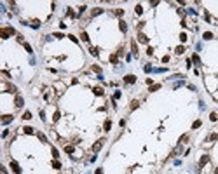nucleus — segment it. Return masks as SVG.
I'll return each mask as SVG.
<instances>
[{"label":"nucleus","instance_id":"1","mask_svg":"<svg viewBox=\"0 0 218 174\" xmlns=\"http://www.w3.org/2000/svg\"><path fill=\"white\" fill-rule=\"evenodd\" d=\"M11 35H16L14 28H11V26H5V28H0V37H2V38H7V37H11Z\"/></svg>","mask_w":218,"mask_h":174},{"label":"nucleus","instance_id":"2","mask_svg":"<svg viewBox=\"0 0 218 174\" xmlns=\"http://www.w3.org/2000/svg\"><path fill=\"white\" fill-rule=\"evenodd\" d=\"M103 143H105V139L96 141V143H94V146H92V151H94V153H96V151H100V150H101V146H103Z\"/></svg>","mask_w":218,"mask_h":174},{"label":"nucleus","instance_id":"3","mask_svg":"<svg viewBox=\"0 0 218 174\" xmlns=\"http://www.w3.org/2000/svg\"><path fill=\"white\" fill-rule=\"evenodd\" d=\"M11 169H12V171H14L16 174H21V167L17 166V162H16V160H12V162H11Z\"/></svg>","mask_w":218,"mask_h":174},{"label":"nucleus","instance_id":"4","mask_svg":"<svg viewBox=\"0 0 218 174\" xmlns=\"http://www.w3.org/2000/svg\"><path fill=\"white\" fill-rule=\"evenodd\" d=\"M208 162H210V157H208V155H204V157H202L201 160H199V166H197V167H199V169H202Z\"/></svg>","mask_w":218,"mask_h":174},{"label":"nucleus","instance_id":"5","mask_svg":"<svg viewBox=\"0 0 218 174\" xmlns=\"http://www.w3.org/2000/svg\"><path fill=\"white\" fill-rule=\"evenodd\" d=\"M124 82H126V84H134L136 77H134V75H126V77H124Z\"/></svg>","mask_w":218,"mask_h":174},{"label":"nucleus","instance_id":"6","mask_svg":"<svg viewBox=\"0 0 218 174\" xmlns=\"http://www.w3.org/2000/svg\"><path fill=\"white\" fill-rule=\"evenodd\" d=\"M138 40H140L141 44H147V42H148V37H145L143 33H138Z\"/></svg>","mask_w":218,"mask_h":174},{"label":"nucleus","instance_id":"7","mask_svg":"<svg viewBox=\"0 0 218 174\" xmlns=\"http://www.w3.org/2000/svg\"><path fill=\"white\" fill-rule=\"evenodd\" d=\"M119 28H121V32H127V24H126V21H119Z\"/></svg>","mask_w":218,"mask_h":174},{"label":"nucleus","instance_id":"8","mask_svg":"<svg viewBox=\"0 0 218 174\" xmlns=\"http://www.w3.org/2000/svg\"><path fill=\"white\" fill-rule=\"evenodd\" d=\"M92 92H94L96 96H103V89H101V87H94V89H92Z\"/></svg>","mask_w":218,"mask_h":174},{"label":"nucleus","instance_id":"9","mask_svg":"<svg viewBox=\"0 0 218 174\" xmlns=\"http://www.w3.org/2000/svg\"><path fill=\"white\" fill-rule=\"evenodd\" d=\"M16 106H17V108L23 106V97H21V96H16Z\"/></svg>","mask_w":218,"mask_h":174},{"label":"nucleus","instance_id":"10","mask_svg":"<svg viewBox=\"0 0 218 174\" xmlns=\"http://www.w3.org/2000/svg\"><path fill=\"white\" fill-rule=\"evenodd\" d=\"M103 129H105L106 132H108L110 129H112V122H110V120H106V122H105V125H103Z\"/></svg>","mask_w":218,"mask_h":174},{"label":"nucleus","instance_id":"11","mask_svg":"<svg viewBox=\"0 0 218 174\" xmlns=\"http://www.w3.org/2000/svg\"><path fill=\"white\" fill-rule=\"evenodd\" d=\"M11 120H12V117H11V115H4V117H2V122H4V124H9Z\"/></svg>","mask_w":218,"mask_h":174},{"label":"nucleus","instance_id":"12","mask_svg":"<svg viewBox=\"0 0 218 174\" xmlns=\"http://www.w3.org/2000/svg\"><path fill=\"white\" fill-rule=\"evenodd\" d=\"M73 150H75V146H72V145L65 146V151H66V153H73Z\"/></svg>","mask_w":218,"mask_h":174},{"label":"nucleus","instance_id":"13","mask_svg":"<svg viewBox=\"0 0 218 174\" xmlns=\"http://www.w3.org/2000/svg\"><path fill=\"white\" fill-rule=\"evenodd\" d=\"M101 12H103V9H100V7H98V9H92V12H91V14H92V16H98V14H101Z\"/></svg>","mask_w":218,"mask_h":174},{"label":"nucleus","instance_id":"14","mask_svg":"<svg viewBox=\"0 0 218 174\" xmlns=\"http://www.w3.org/2000/svg\"><path fill=\"white\" fill-rule=\"evenodd\" d=\"M210 120H211V122H216V120H218V113H215V111H213V113L210 115Z\"/></svg>","mask_w":218,"mask_h":174},{"label":"nucleus","instance_id":"15","mask_svg":"<svg viewBox=\"0 0 218 174\" xmlns=\"http://www.w3.org/2000/svg\"><path fill=\"white\" fill-rule=\"evenodd\" d=\"M183 52H185V47L183 45H178L176 47V54H183Z\"/></svg>","mask_w":218,"mask_h":174},{"label":"nucleus","instance_id":"16","mask_svg":"<svg viewBox=\"0 0 218 174\" xmlns=\"http://www.w3.org/2000/svg\"><path fill=\"white\" fill-rule=\"evenodd\" d=\"M23 132H25V134H33V129H32V127H25Z\"/></svg>","mask_w":218,"mask_h":174},{"label":"nucleus","instance_id":"17","mask_svg":"<svg viewBox=\"0 0 218 174\" xmlns=\"http://www.w3.org/2000/svg\"><path fill=\"white\" fill-rule=\"evenodd\" d=\"M131 49H133V54H138V47H136V42L131 44Z\"/></svg>","mask_w":218,"mask_h":174},{"label":"nucleus","instance_id":"18","mask_svg":"<svg viewBox=\"0 0 218 174\" xmlns=\"http://www.w3.org/2000/svg\"><path fill=\"white\" fill-rule=\"evenodd\" d=\"M192 61H194L195 65H199V63H201V59H199V56H197V54H194V56H192Z\"/></svg>","mask_w":218,"mask_h":174},{"label":"nucleus","instance_id":"19","mask_svg":"<svg viewBox=\"0 0 218 174\" xmlns=\"http://www.w3.org/2000/svg\"><path fill=\"white\" fill-rule=\"evenodd\" d=\"M138 106H140V101H133V103H131V110H136Z\"/></svg>","mask_w":218,"mask_h":174},{"label":"nucleus","instance_id":"20","mask_svg":"<svg viewBox=\"0 0 218 174\" xmlns=\"http://www.w3.org/2000/svg\"><path fill=\"white\" fill-rule=\"evenodd\" d=\"M23 118L25 120H30V118H32V113H30V111H25V113H23Z\"/></svg>","mask_w":218,"mask_h":174},{"label":"nucleus","instance_id":"21","mask_svg":"<svg viewBox=\"0 0 218 174\" xmlns=\"http://www.w3.org/2000/svg\"><path fill=\"white\" fill-rule=\"evenodd\" d=\"M52 167H54V169H61V164L58 162V160H52Z\"/></svg>","mask_w":218,"mask_h":174},{"label":"nucleus","instance_id":"22","mask_svg":"<svg viewBox=\"0 0 218 174\" xmlns=\"http://www.w3.org/2000/svg\"><path fill=\"white\" fill-rule=\"evenodd\" d=\"M210 38H213V33L211 32H206V33H204V40H210Z\"/></svg>","mask_w":218,"mask_h":174},{"label":"nucleus","instance_id":"23","mask_svg":"<svg viewBox=\"0 0 218 174\" xmlns=\"http://www.w3.org/2000/svg\"><path fill=\"white\" fill-rule=\"evenodd\" d=\"M218 139V134H211V136H208V141H216Z\"/></svg>","mask_w":218,"mask_h":174},{"label":"nucleus","instance_id":"24","mask_svg":"<svg viewBox=\"0 0 218 174\" xmlns=\"http://www.w3.org/2000/svg\"><path fill=\"white\" fill-rule=\"evenodd\" d=\"M80 40H84V42H89V37H87V33H80Z\"/></svg>","mask_w":218,"mask_h":174},{"label":"nucleus","instance_id":"25","mask_svg":"<svg viewBox=\"0 0 218 174\" xmlns=\"http://www.w3.org/2000/svg\"><path fill=\"white\" fill-rule=\"evenodd\" d=\"M117 61H119V57L115 56V54H113V56H110V63H113V65H115Z\"/></svg>","mask_w":218,"mask_h":174},{"label":"nucleus","instance_id":"26","mask_svg":"<svg viewBox=\"0 0 218 174\" xmlns=\"http://www.w3.org/2000/svg\"><path fill=\"white\" fill-rule=\"evenodd\" d=\"M197 127H201V120H195L192 124V129H197Z\"/></svg>","mask_w":218,"mask_h":174},{"label":"nucleus","instance_id":"27","mask_svg":"<svg viewBox=\"0 0 218 174\" xmlns=\"http://www.w3.org/2000/svg\"><path fill=\"white\" fill-rule=\"evenodd\" d=\"M180 151H181V146H178V148H175V150H173V157H175V155H178V153H180Z\"/></svg>","mask_w":218,"mask_h":174},{"label":"nucleus","instance_id":"28","mask_svg":"<svg viewBox=\"0 0 218 174\" xmlns=\"http://www.w3.org/2000/svg\"><path fill=\"white\" fill-rule=\"evenodd\" d=\"M89 51H91V54H92V56H98V49H96V47H91Z\"/></svg>","mask_w":218,"mask_h":174},{"label":"nucleus","instance_id":"29","mask_svg":"<svg viewBox=\"0 0 218 174\" xmlns=\"http://www.w3.org/2000/svg\"><path fill=\"white\" fill-rule=\"evenodd\" d=\"M157 89H161V85H159V84H155V85H150V91H157Z\"/></svg>","mask_w":218,"mask_h":174},{"label":"nucleus","instance_id":"30","mask_svg":"<svg viewBox=\"0 0 218 174\" xmlns=\"http://www.w3.org/2000/svg\"><path fill=\"white\" fill-rule=\"evenodd\" d=\"M23 45L26 49V52H32V45H30V44H23Z\"/></svg>","mask_w":218,"mask_h":174},{"label":"nucleus","instance_id":"31","mask_svg":"<svg viewBox=\"0 0 218 174\" xmlns=\"http://www.w3.org/2000/svg\"><path fill=\"white\" fill-rule=\"evenodd\" d=\"M141 12H143V7H141V5H136V14H141Z\"/></svg>","mask_w":218,"mask_h":174},{"label":"nucleus","instance_id":"32","mask_svg":"<svg viewBox=\"0 0 218 174\" xmlns=\"http://www.w3.org/2000/svg\"><path fill=\"white\" fill-rule=\"evenodd\" d=\"M187 141H189V136H181L180 138V143H187Z\"/></svg>","mask_w":218,"mask_h":174},{"label":"nucleus","instance_id":"33","mask_svg":"<svg viewBox=\"0 0 218 174\" xmlns=\"http://www.w3.org/2000/svg\"><path fill=\"white\" fill-rule=\"evenodd\" d=\"M122 14H124L122 9H117V11H115V16H122Z\"/></svg>","mask_w":218,"mask_h":174},{"label":"nucleus","instance_id":"34","mask_svg":"<svg viewBox=\"0 0 218 174\" xmlns=\"http://www.w3.org/2000/svg\"><path fill=\"white\" fill-rule=\"evenodd\" d=\"M92 71H96V73H101V68H100V66H92Z\"/></svg>","mask_w":218,"mask_h":174},{"label":"nucleus","instance_id":"35","mask_svg":"<svg viewBox=\"0 0 218 174\" xmlns=\"http://www.w3.org/2000/svg\"><path fill=\"white\" fill-rule=\"evenodd\" d=\"M59 117H61V115H59V111H56V113H54V118H52V120L56 122V120H59Z\"/></svg>","mask_w":218,"mask_h":174},{"label":"nucleus","instance_id":"36","mask_svg":"<svg viewBox=\"0 0 218 174\" xmlns=\"http://www.w3.org/2000/svg\"><path fill=\"white\" fill-rule=\"evenodd\" d=\"M147 54L152 56V54H154V49H152V47H148V49H147Z\"/></svg>","mask_w":218,"mask_h":174},{"label":"nucleus","instance_id":"37","mask_svg":"<svg viewBox=\"0 0 218 174\" xmlns=\"http://www.w3.org/2000/svg\"><path fill=\"white\" fill-rule=\"evenodd\" d=\"M119 97H121V92L117 91V92H115V94H113V101H115V99H119Z\"/></svg>","mask_w":218,"mask_h":174},{"label":"nucleus","instance_id":"38","mask_svg":"<svg viewBox=\"0 0 218 174\" xmlns=\"http://www.w3.org/2000/svg\"><path fill=\"white\" fill-rule=\"evenodd\" d=\"M180 40H181V42H185V40H187V35L181 33V35H180Z\"/></svg>","mask_w":218,"mask_h":174},{"label":"nucleus","instance_id":"39","mask_svg":"<svg viewBox=\"0 0 218 174\" xmlns=\"http://www.w3.org/2000/svg\"><path fill=\"white\" fill-rule=\"evenodd\" d=\"M52 155H54L56 158H58V155H59V153H58V150H56V148H52Z\"/></svg>","mask_w":218,"mask_h":174},{"label":"nucleus","instance_id":"40","mask_svg":"<svg viewBox=\"0 0 218 174\" xmlns=\"http://www.w3.org/2000/svg\"><path fill=\"white\" fill-rule=\"evenodd\" d=\"M94 174H103V171H101V169H96V172Z\"/></svg>","mask_w":218,"mask_h":174},{"label":"nucleus","instance_id":"41","mask_svg":"<svg viewBox=\"0 0 218 174\" xmlns=\"http://www.w3.org/2000/svg\"><path fill=\"white\" fill-rule=\"evenodd\" d=\"M215 174H218V169H216V171H215Z\"/></svg>","mask_w":218,"mask_h":174}]
</instances>
